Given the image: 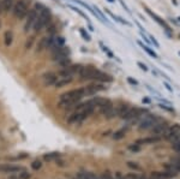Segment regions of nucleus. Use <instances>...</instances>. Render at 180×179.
I'll return each instance as SVG.
<instances>
[{"label": "nucleus", "mask_w": 180, "mask_h": 179, "mask_svg": "<svg viewBox=\"0 0 180 179\" xmlns=\"http://www.w3.org/2000/svg\"><path fill=\"white\" fill-rule=\"evenodd\" d=\"M137 65L139 66V67L142 69V70H143V71H148V67H146V65H145V64H143V63L138 61V63H137Z\"/></svg>", "instance_id": "obj_34"}, {"label": "nucleus", "mask_w": 180, "mask_h": 179, "mask_svg": "<svg viewBox=\"0 0 180 179\" xmlns=\"http://www.w3.org/2000/svg\"><path fill=\"white\" fill-rule=\"evenodd\" d=\"M41 166H42V163H41L40 161H34V162L31 163V167H33L34 170H40Z\"/></svg>", "instance_id": "obj_31"}, {"label": "nucleus", "mask_w": 180, "mask_h": 179, "mask_svg": "<svg viewBox=\"0 0 180 179\" xmlns=\"http://www.w3.org/2000/svg\"><path fill=\"white\" fill-rule=\"evenodd\" d=\"M119 1H120V4H121V6H122V7H124V9H125V10L127 11V12H130V10H129V7L126 6V4H125V2L122 1V0H119Z\"/></svg>", "instance_id": "obj_40"}, {"label": "nucleus", "mask_w": 180, "mask_h": 179, "mask_svg": "<svg viewBox=\"0 0 180 179\" xmlns=\"http://www.w3.org/2000/svg\"><path fill=\"white\" fill-rule=\"evenodd\" d=\"M4 41L6 46H10L12 43V33L11 31H5L4 34Z\"/></svg>", "instance_id": "obj_21"}, {"label": "nucleus", "mask_w": 180, "mask_h": 179, "mask_svg": "<svg viewBox=\"0 0 180 179\" xmlns=\"http://www.w3.org/2000/svg\"><path fill=\"white\" fill-rule=\"evenodd\" d=\"M160 138L159 137H148V138H142V139H138L137 142H136V144H153V143H156V142H159Z\"/></svg>", "instance_id": "obj_18"}, {"label": "nucleus", "mask_w": 180, "mask_h": 179, "mask_svg": "<svg viewBox=\"0 0 180 179\" xmlns=\"http://www.w3.org/2000/svg\"><path fill=\"white\" fill-rule=\"evenodd\" d=\"M78 178L79 179H99V177L91 172H82L78 173Z\"/></svg>", "instance_id": "obj_20"}, {"label": "nucleus", "mask_w": 180, "mask_h": 179, "mask_svg": "<svg viewBox=\"0 0 180 179\" xmlns=\"http://www.w3.org/2000/svg\"><path fill=\"white\" fill-rule=\"evenodd\" d=\"M108 1H109V2H114L115 0H108Z\"/></svg>", "instance_id": "obj_45"}, {"label": "nucleus", "mask_w": 180, "mask_h": 179, "mask_svg": "<svg viewBox=\"0 0 180 179\" xmlns=\"http://www.w3.org/2000/svg\"><path fill=\"white\" fill-rule=\"evenodd\" d=\"M58 80V75L54 73V72H47L42 76V81H43V84L49 87V85H54V83Z\"/></svg>", "instance_id": "obj_10"}, {"label": "nucleus", "mask_w": 180, "mask_h": 179, "mask_svg": "<svg viewBox=\"0 0 180 179\" xmlns=\"http://www.w3.org/2000/svg\"><path fill=\"white\" fill-rule=\"evenodd\" d=\"M127 82H129L130 84H132V85H138V82L136 80H133V78H131V77L127 78Z\"/></svg>", "instance_id": "obj_35"}, {"label": "nucleus", "mask_w": 180, "mask_h": 179, "mask_svg": "<svg viewBox=\"0 0 180 179\" xmlns=\"http://www.w3.org/2000/svg\"><path fill=\"white\" fill-rule=\"evenodd\" d=\"M15 0H1V9L2 12H10L13 9Z\"/></svg>", "instance_id": "obj_16"}, {"label": "nucleus", "mask_w": 180, "mask_h": 179, "mask_svg": "<svg viewBox=\"0 0 180 179\" xmlns=\"http://www.w3.org/2000/svg\"><path fill=\"white\" fill-rule=\"evenodd\" d=\"M130 149H131V150H135V152H138V150H139V145H138V144H136V145H130Z\"/></svg>", "instance_id": "obj_38"}, {"label": "nucleus", "mask_w": 180, "mask_h": 179, "mask_svg": "<svg viewBox=\"0 0 180 179\" xmlns=\"http://www.w3.org/2000/svg\"><path fill=\"white\" fill-rule=\"evenodd\" d=\"M19 177H20V179H30V174H29L28 172L23 171V172L19 174Z\"/></svg>", "instance_id": "obj_33"}, {"label": "nucleus", "mask_w": 180, "mask_h": 179, "mask_svg": "<svg viewBox=\"0 0 180 179\" xmlns=\"http://www.w3.org/2000/svg\"><path fill=\"white\" fill-rule=\"evenodd\" d=\"M125 135H126V130L125 129H120V130H118L114 135H113V138L114 139H121L125 137Z\"/></svg>", "instance_id": "obj_23"}, {"label": "nucleus", "mask_w": 180, "mask_h": 179, "mask_svg": "<svg viewBox=\"0 0 180 179\" xmlns=\"http://www.w3.org/2000/svg\"><path fill=\"white\" fill-rule=\"evenodd\" d=\"M96 81H100V82H112L113 78H112L109 75H106V73L100 72V75H99V77H97V80Z\"/></svg>", "instance_id": "obj_24"}, {"label": "nucleus", "mask_w": 180, "mask_h": 179, "mask_svg": "<svg viewBox=\"0 0 180 179\" xmlns=\"http://www.w3.org/2000/svg\"><path fill=\"white\" fill-rule=\"evenodd\" d=\"M12 12L13 15L18 18V20H23L24 17H26L28 12H29V6H28V2L25 0H19L15 4L13 9H12Z\"/></svg>", "instance_id": "obj_4"}, {"label": "nucleus", "mask_w": 180, "mask_h": 179, "mask_svg": "<svg viewBox=\"0 0 180 179\" xmlns=\"http://www.w3.org/2000/svg\"><path fill=\"white\" fill-rule=\"evenodd\" d=\"M129 178L130 179H139V177L136 176V174H129Z\"/></svg>", "instance_id": "obj_42"}, {"label": "nucleus", "mask_w": 180, "mask_h": 179, "mask_svg": "<svg viewBox=\"0 0 180 179\" xmlns=\"http://www.w3.org/2000/svg\"><path fill=\"white\" fill-rule=\"evenodd\" d=\"M71 82H72V77H58L54 85H55V88H62V87L70 84Z\"/></svg>", "instance_id": "obj_15"}, {"label": "nucleus", "mask_w": 180, "mask_h": 179, "mask_svg": "<svg viewBox=\"0 0 180 179\" xmlns=\"http://www.w3.org/2000/svg\"><path fill=\"white\" fill-rule=\"evenodd\" d=\"M100 75V71L95 69L94 66H83L79 72L80 80L82 81H90V80H97Z\"/></svg>", "instance_id": "obj_5"}, {"label": "nucleus", "mask_w": 180, "mask_h": 179, "mask_svg": "<svg viewBox=\"0 0 180 179\" xmlns=\"http://www.w3.org/2000/svg\"><path fill=\"white\" fill-rule=\"evenodd\" d=\"M145 10H146V12H148V13H149V15H150V16H151V17H153L154 20H156V22H157V23H159L160 25H162V27L164 28V30H166V31L168 33V35H169V33H171V28H169V27L167 25V23H166L164 20H161V18H160V17H159V16H157V15H155V13H153V12H151V11H150L149 9H145Z\"/></svg>", "instance_id": "obj_12"}, {"label": "nucleus", "mask_w": 180, "mask_h": 179, "mask_svg": "<svg viewBox=\"0 0 180 179\" xmlns=\"http://www.w3.org/2000/svg\"><path fill=\"white\" fill-rule=\"evenodd\" d=\"M178 132H180V125L179 124H173V125L168 126V129L163 134V137L166 139H168V141H171Z\"/></svg>", "instance_id": "obj_9"}, {"label": "nucleus", "mask_w": 180, "mask_h": 179, "mask_svg": "<svg viewBox=\"0 0 180 179\" xmlns=\"http://www.w3.org/2000/svg\"><path fill=\"white\" fill-rule=\"evenodd\" d=\"M0 27H1V22H0Z\"/></svg>", "instance_id": "obj_46"}, {"label": "nucleus", "mask_w": 180, "mask_h": 179, "mask_svg": "<svg viewBox=\"0 0 180 179\" xmlns=\"http://www.w3.org/2000/svg\"><path fill=\"white\" fill-rule=\"evenodd\" d=\"M179 20H180V17H179Z\"/></svg>", "instance_id": "obj_47"}, {"label": "nucleus", "mask_w": 180, "mask_h": 179, "mask_svg": "<svg viewBox=\"0 0 180 179\" xmlns=\"http://www.w3.org/2000/svg\"><path fill=\"white\" fill-rule=\"evenodd\" d=\"M34 41H35V36H30V38L26 40V42H25V48H26V49L31 48V46H33Z\"/></svg>", "instance_id": "obj_28"}, {"label": "nucleus", "mask_w": 180, "mask_h": 179, "mask_svg": "<svg viewBox=\"0 0 180 179\" xmlns=\"http://www.w3.org/2000/svg\"><path fill=\"white\" fill-rule=\"evenodd\" d=\"M159 106H160V107H161V108H162V109H166V111H168V112H172V111H173V109H172L171 107H167L166 105H162V103H160Z\"/></svg>", "instance_id": "obj_36"}, {"label": "nucleus", "mask_w": 180, "mask_h": 179, "mask_svg": "<svg viewBox=\"0 0 180 179\" xmlns=\"http://www.w3.org/2000/svg\"><path fill=\"white\" fill-rule=\"evenodd\" d=\"M115 179H126V178H125V176H122L120 172H117V173H115Z\"/></svg>", "instance_id": "obj_39"}, {"label": "nucleus", "mask_w": 180, "mask_h": 179, "mask_svg": "<svg viewBox=\"0 0 180 179\" xmlns=\"http://www.w3.org/2000/svg\"><path fill=\"white\" fill-rule=\"evenodd\" d=\"M79 34H80V36H82L85 41H90V39H91L90 35H89L84 29H79Z\"/></svg>", "instance_id": "obj_27"}, {"label": "nucleus", "mask_w": 180, "mask_h": 179, "mask_svg": "<svg viewBox=\"0 0 180 179\" xmlns=\"http://www.w3.org/2000/svg\"><path fill=\"white\" fill-rule=\"evenodd\" d=\"M84 89H85L86 95H94V94L99 93L101 90H103L104 87H102L101 84H90V85H88V87L84 88Z\"/></svg>", "instance_id": "obj_11"}, {"label": "nucleus", "mask_w": 180, "mask_h": 179, "mask_svg": "<svg viewBox=\"0 0 180 179\" xmlns=\"http://www.w3.org/2000/svg\"><path fill=\"white\" fill-rule=\"evenodd\" d=\"M159 118L155 116V114H145V116H142L139 121V125H138V129L139 130H150L157 121H159Z\"/></svg>", "instance_id": "obj_3"}, {"label": "nucleus", "mask_w": 180, "mask_h": 179, "mask_svg": "<svg viewBox=\"0 0 180 179\" xmlns=\"http://www.w3.org/2000/svg\"><path fill=\"white\" fill-rule=\"evenodd\" d=\"M143 102H146V103H148V102H149V100H148V99H143Z\"/></svg>", "instance_id": "obj_44"}, {"label": "nucleus", "mask_w": 180, "mask_h": 179, "mask_svg": "<svg viewBox=\"0 0 180 179\" xmlns=\"http://www.w3.org/2000/svg\"><path fill=\"white\" fill-rule=\"evenodd\" d=\"M100 179H113V177L111 176V173H109V172H103V173L101 174Z\"/></svg>", "instance_id": "obj_32"}, {"label": "nucleus", "mask_w": 180, "mask_h": 179, "mask_svg": "<svg viewBox=\"0 0 180 179\" xmlns=\"http://www.w3.org/2000/svg\"><path fill=\"white\" fill-rule=\"evenodd\" d=\"M127 166L129 167H131V168H133V170H136V171H140L142 168H140V166H138L137 163H135V162H127Z\"/></svg>", "instance_id": "obj_30"}, {"label": "nucleus", "mask_w": 180, "mask_h": 179, "mask_svg": "<svg viewBox=\"0 0 180 179\" xmlns=\"http://www.w3.org/2000/svg\"><path fill=\"white\" fill-rule=\"evenodd\" d=\"M137 43L139 45L140 47H142V48H143V49H144V51H145V52H146V53H148L150 57H153V58H159V55H157V54H156V53H155L153 49H150V48H149L146 45H143L140 41H137Z\"/></svg>", "instance_id": "obj_19"}, {"label": "nucleus", "mask_w": 180, "mask_h": 179, "mask_svg": "<svg viewBox=\"0 0 180 179\" xmlns=\"http://www.w3.org/2000/svg\"><path fill=\"white\" fill-rule=\"evenodd\" d=\"M60 156L59 153H49V154H46L43 156V159L46 161H52V160H57Z\"/></svg>", "instance_id": "obj_22"}, {"label": "nucleus", "mask_w": 180, "mask_h": 179, "mask_svg": "<svg viewBox=\"0 0 180 179\" xmlns=\"http://www.w3.org/2000/svg\"><path fill=\"white\" fill-rule=\"evenodd\" d=\"M163 87H166V89H167L168 91H173V88H172L167 82H163Z\"/></svg>", "instance_id": "obj_37"}, {"label": "nucleus", "mask_w": 180, "mask_h": 179, "mask_svg": "<svg viewBox=\"0 0 180 179\" xmlns=\"http://www.w3.org/2000/svg\"><path fill=\"white\" fill-rule=\"evenodd\" d=\"M57 63L59 64L60 66H62V67H67V66H70V65H71V61H70V59H69V57L59 60V61H57Z\"/></svg>", "instance_id": "obj_25"}, {"label": "nucleus", "mask_w": 180, "mask_h": 179, "mask_svg": "<svg viewBox=\"0 0 180 179\" xmlns=\"http://www.w3.org/2000/svg\"><path fill=\"white\" fill-rule=\"evenodd\" d=\"M37 17H39L37 11H36L35 9H29V12H28V15H26V20H25V24H24V31H25V33L30 31V30L34 28Z\"/></svg>", "instance_id": "obj_6"}, {"label": "nucleus", "mask_w": 180, "mask_h": 179, "mask_svg": "<svg viewBox=\"0 0 180 179\" xmlns=\"http://www.w3.org/2000/svg\"><path fill=\"white\" fill-rule=\"evenodd\" d=\"M168 124L166 123V121H157L153 127H151V132H153V135L154 136H161V135H163L164 132H166V130L168 129Z\"/></svg>", "instance_id": "obj_8"}, {"label": "nucleus", "mask_w": 180, "mask_h": 179, "mask_svg": "<svg viewBox=\"0 0 180 179\" xmlns=\"http://www.w3.org/2000/svg\"><path fill=\"white\" fill-rule=\"evenodd\" d=\"M150 39H151V42H153V43H154V45H155L156 47H160V45H159V42L156 41V39H155V38H153V36H151Z\"/></svg>", "instance_id": "obj_41"}, {"label": "nucleus", "mask_w": 180, "mask_h": 179, "mask_svg": "<svg viewBox=\"0 0 180 179\" xmlns=\"http://www.w3.org/2000/svg\"><path fill=\"white\" fill-rule=\"evenodd\" d=\"M86 96L85 89L80 88V89H75V90H70L67 93L61 94L60 96V106L61 107H67V106H72L73 103H76L77 101H79L82 98Z\"/></svg>", "instance_id": "obj_1"}, {"label": "nucleus", "mask_w": 180, "mask_h": 179, "mask_svg": "<svg viewBox=\"0 0 180 179\" xmlns=\"http://www.w3.org/2000/svg\"><path fill=\"white\" fill-rule=\"evenodd\" d=\"M171 143L173 144V147L174 145H178V144H180V132H178L173 138L171 139Z\"/></svg>", "instance_id": "obj_26"}, {"label": "nucleus", "mask_w": 180, "mask_h": 179, "mask_svg": "<svg viewBox=\"0 0 180 179\" xmlns=\"http://www.w3.org/2000/svg\"><path fill=\"white\" fill-rule=\"evenodd\" d=\"M10 179H20L19 176H17V177H15V176H12V177H10Z\"/></svg>", "instance_id": "obj_43"}, {"label": "nucleus", "mask_w": 180, "mask_h": 179, "mask_svg": "<svg viewBox=\"0 0 180 179\" xmlns=\"http://www.w3.org/2000/svg\"><path fill=\"white\" fill-rule=\"evenodd\" d=\"M70 9H71V10H73L75 12H77V13H79L80 16H82V17H84L85 20H88V17L85 16V13H84L83 11H80L79 9H77V7H75V6H71V5H70Z\"/></svg>", "instance_id": "obj_29"}, {"label": "nucleus", "mask_w": 180, "mask_h": 179, "mask_svg": "<svg viewBox=\"0 0 180 179\" xmlns=\"http://www.w3.org/2000/svg\"><path fill=\"white\" fill-rule=\"evenodd\" d=\"M48 38L49 36H43L41 38L40 41L37 42V46H36V52H42L43 49H46L48 47Z\"/></svg>", "instance_id": "obj_17"}, {"label": "nucleus", "mask_w": 180, "mask_h": 179, "mask_svg": "<svg viewBox=\"0 0 180 179\" xmlns=\"http://www.w3.org/2000/svg\"><path fill=\"white\" fill-rule=\"evenodd\" d=\"M166 167H167V170L171 171V172H174V173L180 172V158L174 159L171 163H167Z\"/></svg>", "instance_id": "obj_13"}, {"label": "nucleus", "mask_w": 180, "mask_h": 179, "mask_svg": "<svg viewBox=\"0 0 180 179\" xmlns=\"http://www.w3.org/2000/svg\"><path fill=\"white\" fill-rule=\"evenodd\" d=\"M0 171H1V172H5V173H16V172L22 171V168H20L19 166L4 165V166H0Z\"/></svg>", "instance_id": "obj_14"}, {"label": "nucleus", "mask_w": 180, "mask_h": 179, "mask_svg": "<svg viewBox=\"0 0 180 179\" xmlns=\"http://www.w3.org/2000/svg\"><path fill=\"white\" fill-rule=\"evenodd\" d=\"M49 20H51V11H49V9H47L46 6H43L41 9V11L39 12V17H37L36 23H35V25H34L33 29L35 30L36 34L40 33L41 30L49 23Z\"/></svg>", "instance_id": "obj_2"}, {"label": "nucleus", "mask_w": 180, "mask_h": 179, "mask_svg": "<svg viewBox=\"0 0 180 179\" xmlns=\"http://www.w3.org/2000/svg\"><path fill=\"white\" fill-rule=\"evenodd\" d=\"M70 54V49L65 46H61V47H57V48H53L52 49V57L54 61H59V60L64 59V58H67Z\"/></svg>", "instance_id": "obj_7"}]
</instances>
